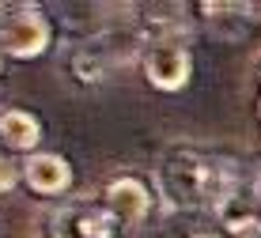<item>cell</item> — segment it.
Wrapping results in <instances>:
<instances>
[{"instance_id":"12","label":"cell","mask_w":261,"mask_h":238,"mask_svg":"<svg viewBox=\"0 0 261 238\" xmlns=\"http://www.w3.org/2000/svg\"><path fill=\"white\" fill-rule=\"evenodd\" d=\"M125 238H144V234H125ZM148 238H151V234H148Z\"/></svg>"},{"instance_id":"8","label":"cell","mask_w":261,"mask_h":238,"mask_svg":"<svg viewBox=\"0 0 261 238\" xmlns=\"http://www.w3.org/2000/svg\"><path fill=\"white\" fill-rule=\"evenodd\" d=\"M42 144V121L23 106H8L0 110V151L8 155H23L31 159Z\"/></svg>"},{"instance_id":"7","label":"cell","mask_w":261,"mask_h":238,"mask_svg":"<svg viewBox=\"0 0 261 238\" xmlns=\"http://www.w3.org/2000/svg\"><path fill=\"white\" fill-rule=\"evenodd\" d=\"M61 65H65V72L72 76V84H76V87L95 91V87L106 84V76H110L114 61L106 57V49L98 45V38L91 34V38L72 42L68 49H65V57H61Z\"/></svg>"},{"instance_id":"1","label":"cell","mask_w":261,"mask_h":238,"mask_svg":"<svg viewBox=\"0 0 261 238\" xmlns=\"http://www.w3.org/2000/svg\"><path fill=\"white\" fill-rule=\"evenodd\" d=\"M155 193L174 216L216 212L231 197H239V181L223 159L193 148V144H174L155 163Z\"/></svg>"},{"instance_id":"4","label":"cell","mask_w":261,"mask_h":238,"mask_svg":"<svg viewBox=\"0 0 261 238\" xmlns=\"http://www.w3.org/2000/svg\"><path fill=\"white\" fill-rule=\"evenodd\" d=\"M106 204V212H110L118 223L125 227L129 234H137L144 223H148L151 208H155L159 193L148 186L144 178H137V174H118V178L106 181L102 197H98Z\"/></svg>"},{"instance_id":"3","label":"cell","mask_w":261,"mask_h":238,"mask_svg":"<svg viewBox=\"0 0 261 238\" xmlns=\"http://www.w3.org/2000/svg\"><path fill=\"white\" fill-rule=\"evenodd\" d=\"M129 231L106 212L102 200L57 204L42 219V238H125Z\"/></svg>"},{"instance_id":"9","label":"cell","mask_w":261,"mask_h":238,"mask_svg":"<svg viewBox=\"0 0 261 238\" xmlns=\"http://www.w3.org/2000/svg\"><path fill=\"white\" fill-rule=\"evenodd\" d=\"M23 186V163H15V155L0 151V197L15 193Z\"/></svg>"},{"instance_id":"11","label":"cell","mask_w":261,"mask_h":238,"mask_svg":"<svg viewBox=\"0 0 261 238\" xmlns=\"http://www.w3.org/2000/svg\"><path fill=\"white\" fill-rule=\"evenodd\" d=\"M257 121H261V95H257Z\"/></svg>"},{"instance_id":"2","label":"cell","mask_w":261,"mask_h":238,"mask_svg":"<svg viewBox=\"0 0 261 238\" xmlns=\"http://www.w3.org/2000/svg\"><path fill=\"white\" fill-rule=\"evenodd\" d=\"M57 27L38 4L0 8V57L8 61H38L53 49Z\"/></svg>"},{"instance_id":"6","label":"cell","mask_w":261,"mask_h":238,"mask_svg":"<svg viewBox=\"0 0 261 238\" xmlns=\"http://www.w3.org/2000/svg\"><path fill=\"white\" fill-rule=\"evenodd\" d=\"M76 181V170L65 155L57 151H34L31 159H23V186L31 189L34 197L46 200H61Z\"/></svg>"},{"instance_id":"5","label":"cell","mask_w":261,"mask_h":238,"mask_svg":"<svg viewBox=\"0 0 261 238\" xmlns=\"http://www.w3.org/2000/svg\"><path fill=\"white\" fill-rule=\"evenodd\" d=\"M140 68H144L148 87L163 91V95H178L193 80V53L186 42H155L144 49Z\"/></svg>"},{"instance_id":"10","label":"cell","mask_w":261,"mask_h":238,"mask_svg":"<svg viewBox=\"0 0 261 238\" xmlns=\"http://www.w3.org/2000/svg\"><path fill=\"white\" fill-rule=\"evenodd\" d=\"M250 197H254V200H257V204H261V174H257V178H254V186H250Z\"/></svg>"}]
</instances>
